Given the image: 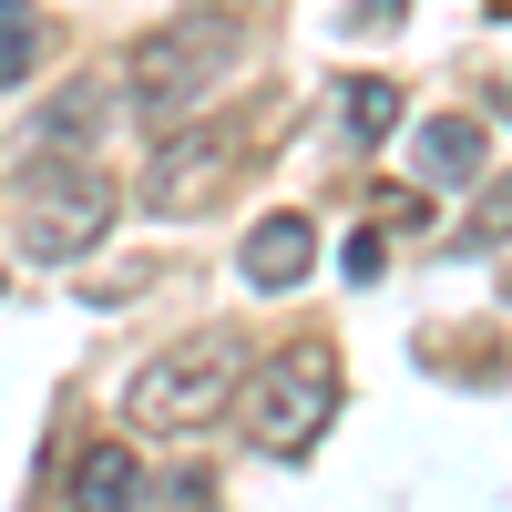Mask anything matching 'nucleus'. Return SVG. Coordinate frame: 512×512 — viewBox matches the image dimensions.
Segmentation results:
<instances>
[{
    "mask_svg": "<svg viewBox=\"0 0 512 512\" xmlns=\"http://www.w3.org/2000/svg\"><path fill=\"white\" fill-rule=\"evenodd\" d=\"M246 52V0H205V11H175L164 31L134 41V62H123V103H134L154 134L164 123L205 113V93H226V72Z\"/></svg>",
    "mask_w": 512,
    "mask_h": 512,
    "instance_id": "f257e3e1",
    "label": "nucleus"
},
{
    "mask_svg": "<svg viewBox=\"0 0 512 512\" xmlns=\"http://www.w3.org/2000/svg\"><path fill=\"white\" fill-rule=\"evenodd\" d=\"M113 175L93 154H62V144H31V164L11 175V236L21 256H41V267H72V256H93L103 226H113Z\"/></svg>",
    "mask_w": 512,
    "mask_h": 512,
    "instance_id": "f03ea898",
    "label": "nucleus"
},
{
    "mask_svg": "<svg viewBox=\"0 0 512 512\" xmlns=\"http://www.w3.org/2000/svg\"><path fill=\"white\" fill-rule=\"evenodd\" d=\"M236 431L267 451V461H308L318 431L338 420V349H318V338H287V349H267L246 379H236Z\"/></svg>",
    "mask_w": 512,
    "mask_h": 512,
    "instance_id": "7ed1b4c3",
    "label": "nucleus"
},
{
    "mask_svg": "<svg viewBox=\"0 0 512 512\" xmlns=\"http://www.w3.org/2000/svg\"><path fill=\"white\" fill-rule=\"evenodd\" d=\"M236 379H246V349H236L226 328H195L164 359H144V379L123 390V420L154 431V441H185V431H205V420L236 410Z\"/></svg>",
    "mask_w": 512,
    "mask_h": 512,
    "instance_id": "20e7f679",
    "label": "nucleus"
},
{
    "mask_svg": "<svg viewBox=\"0 0 512 512\" xmlns=\"http://www.w3.org/2000/svg\"><path fill=\"white\" fill-rule=\"evenodd\" d=\"M246 164V123H164V144H154V164H144V205L154 216H195V205H216V185Z\"/></svg>",
    "mask_w": 512,
    "mask_h": 512,
    "instance_id": "39448f33",
    "label": "nucleus"
},
{
    "mask_svg": "<svg viewBox=\"0 0 512 512\" xmlns=\"http://www.w3.org/2000/svg\"><path fill=\"white\" fill-rule=\"evenodd\" d=\"M236 267H246V287H256V297L308 287V267H318V226H308V216H267V226L246 236V256H236Z\"/></svg>",
    "mask_w": 512,
    "mask_h": 512,
    "instance_id": "423d86ee",
    "label": "nucleus"
},
{
    "mask_svg": "<svg viewBox=\"0 0 512 512\" xmlns=\"http://www.w3.org/2000/svg\"><path fill=\"white\" fill-rule=\"evenodd\" d=\"M72 502H93V512H134V502H154L144 451H123V441H82V461H72Z\"/></svg>",
    "mask_w": 512,
    "mask_h": 512,
    "instance_id": "0eeeda50",
    "label": "nucleus"
},
{
    "mask_svg": "<svg viewBox=\"0 0 512 512\" xmlns=\"http://www.w3.org/2000/svg\"><path fill=\"white\" fill-rule=\"evenodd\" d=\"M103 123H113V93H103V82H72V93L41 103L31 134H41V144H62V154H93V144H103Z\"/></svg>",
    "mask_w": 512,
    "mask_h": 512,
    "instance_id": "6e6552de",
    "label": "nucleus"
},
{
    "mask_svg": "<svg viewBox=\"0 0 512 512\" xmlns=\"http://www.w3.org/2000/svg\"><path fill=\"white\" fill-rule=\"evenodd\" d=\"M410 164H431V175H482V164H492V134H482L472 113H431V123L410 134Z\"/></svg>",
    "mask_w": 512,
    "mask_h": 512,
    "instance_id": "1a4fd4ad",
    "label": "nucleus"
},
{
    "mask_svg": "<svg viewBox=\"0 0 512 512\" xmlns=\"http://www.w3.org/2000/svg\"><path fill=\"white\" fill-rule=\"evenodd\" d=\"M338 93H349L338 113H349V134H359V144H390V134H400V82L359 72V82H338Z\"/></svg>",
    "mask_w": 512,
    "mask_h": 512,
    "instance_id": "9d476101",
    "label": "nucleus"
},
{
    "mask_svg": "<svg viewBox=\"0 0 512 512\" xmlns=\"http://www.w3.org/2000/svg\"><path fill=\"white\" fill-rule=\"evenodd\" d=\"M41 62V0H0V93H21Z\"/></svg>",
    "mask_w": 512,
    "mask_h": 512,
    "instance_id": "9b49d317",
    "label": "nucleus"
},
{
    "mask_svg": "<svg viewBox=\"0 0 512 512\" xmlns=\"http://www.w3.org/2000/svg\"><path fill=\"white\" fill-rule=\"evenodd\" d=\"M502 236H512V175H502V185H482V205L461 216V236H451V246H461V256H482V246H502Z\"/></svg>",
    "mask_w": 512,
    "mask_h": 512,
    "instance_id": "f8f14e48",
    "label": "nucleus"
},
{
    "mask_svg": "<svg viewBox=\"0 0 512 512\" xmlns=\"http://www.w3.org/2000/svg\"><path fill=\"white\" fill-rule=\"evenodd\" d=\"M410 21V0H349V11H338V31H359V41H390Z\"/></svg>",
    "mask_w": 512,
    "mask_h": 512,
    "instance_id": "ddd939ff",
    "label": "nucleus"
},
{
    "mask_svg": "<svg viewBox=\"0 0 512 512\" xmlns=\"http://www.w3.org/2000/svg\"><path fill=\"white\" fill-rule=\"evenodd\" d=\"M338 267H349V287H369L379 267H390V226H359V236H349V256H338Z\"/></svg>",
    "mask_w": 512,
    "mask_h": 512,
    "instance_id": "4468645a",
    "label": "nucleus"
},
{
    "mask_svg": "<svg viewBox=\"0 0 512 512\" xmlns=\"http://www.w3.org/2000/svg\"><path fill=\"white\" fill-rule=\"evenodd\" d=\"M379 226H390V236H400V226L431 236V195H379Z\"/></svg>",
    "mask_w": 512,
    "mask_h": 512,
    "instance_id": "2eb2a0df",
    "label": "nucleus"
},
{
    "mask_svg": "<svg viewBox=\"0 0 512 512\" xmlns=\"http://www.w3.org/2000/svg\"><path fill=\"white\" fill-rule=\"evenodd\" d=\"M502 113H512V82H502Z\"/></svg>",
    "mask_w": 512,
    "mask_h": 512,
    "instance_id": "dca6fc26",
    "label": "nucleus"
}]
</instances>
